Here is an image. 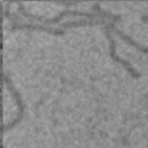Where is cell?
Wrapping results in <instances>:
<instances>
[{
	"instance_id": "cell-1",
	"label": "cell",
	"mask_w": 148,
	"mask_h": 148,
	"mask_svg": "<svg viewBox=\"0 0 148 148\" xmlns=\"http://www.w3.org/2000/svg\"><path fill=\"white\" fill-rule=\"evenodd\" d=\"M111 40V48H110V56H111V58L114 59L115 62H119V63H121L122 66L125 67L128 71V73L131 74V75L133 77V78H140L141 77V74L138 73V72H136L135 69H133V67L128 62H126L125 59H122V58H120L119 56H116V51H115V43H114V41H112V38H110Z\"/></svg>"
}]
</instances>
